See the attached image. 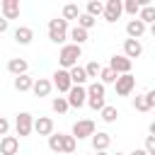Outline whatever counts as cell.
<instances>
[{"label":"cell","instance_id":"cell-41","mask_svg":"<svg viewBox=\"0 0 155 155\" xmlns=\"http://www.w3.org/2000/svg\"><path fill=\"white\" fill-rule=\"evenodd\" d=\"M116 155H126V153H116Z\"/></svg>","mask_w":155,"mask_h":155},{"label":"cell","instance_id":"cell-40","mask_svg":"<svg viewBox=\"0 0 155 155\" xmlns=\"http://www.w3.org/2000/svg\"><path fill=\"white\" fill-rule=\"evenodd\" d=\"M97 155H109V153H107V150H102V153H97Z\"/></svg>","mask_w":155,"mask_h":155},{"label":"cell","instance_id":"cell-2","mask_svg":"<svg viewBox=\"0 0 155 155\" xmlns=\"http://www.w3.org/2000/svg\"><path fill=\"white\" fill-rule=\"evenodd\" d=\"M48 39L53 44H63L68 39V22L56 17V19H48Z\"/></svg>","mask_w":155,"mask_h":155},{"label":"cell","instance_id":"cell-20","mask_svg":"<svg viewBox=\"0 0 155 155\" xmlns=\"http://www.w3.org/2000/svg\"><path fill=\"white\" fill-rule=\"evenodd\" d=\"M68 78H70L73 85H80V87H85V82H87V75H85V68L82 65H73L68 70Z\"/></svg>","mask_w":155,"mask_h":155},{"label":"cell","instance_id":"cell-18","mask_svg":"<svg viewBox=\"0 0 155 155\" xmlns=\"http://www.w3.org/2000/svg\"><path fill=\"white\" fill-rule=\"evenodd\" d=\"M31 39H34L31 27H17V29H15V41H17L19 46H29Z\"/></svg>","mask_w":155,"mask_h":155},{"label":"cell","instance_id":"cell-16","mask_svg":"<svg viewBox=\"0 0 155 155\" xmlns=\"http://www.w3.org/2000/svg\"><path fill=\"white\" fill-rule=\"evenodd\" d=\"M126 34H128V39H136V41H138V39L145 34V24H143L138 17H133V19L126 24Z\"/></svg>","mask_w":155,"mask_h":155},{"label":"cell","instance_id":"cell-28","mask_svg":"<svg viewBox=\"0 0 155 155\" xmlns=\"http://www.w3.org/2000/svg\"><path fill=\"white\" fill-rule=\"evenodd\" d=\"M85 92H87V97H104V85L94 80V82H90L85 87Z\"/></svg>","mask_w":155,"mask_h":155},{"label":"cell","instance_id":"cell-34","mask_svg":"<svg viewBox=\"0 0 155 155\" xmlns=\"http://www.w3.org/2000/svg\"><path fill=\"white\" fill-rule=\"evenodd\" d=\"M87 104H90V109H94V111H102L107 104H104V97H87Z\"/></svg>","mask_w":155,"mask_h":155},{"label":"cell","instance_id":"cell-42","mask_svg":"<svg viewBox=\"0 0 155 155\" xmlns=\"http://www.w3.org/2000/svg\"><path fill=\"white\" fill-rule=\"evenodd\" d=\"M17 155H19V153H17Z\"/></svg>","mask_w":155,"mask_h":155},{"label":"cell","instance_id":"cell-22","mask_svg":"<svg viewBox=\"0 0 155 155\" xmlns=\"http://www.w3.org/2000/svg\"><path fill=\"white\" fill-rule=\"evenodd\" d=\"M75 148H78V140H75L73 136H63V133H61V153L73 155V153H75Z\"/></svg>","mask_w":155,"mask_h":155},{"label":"cell","instance_id":"cell-29","mask_svg":"<svg viewBox=\"0 0 155 155\" xmlns=\"http://www.w3.org/2000/svg\"><path fill=\"white\" fill-rule=\"evenodd\" d=\"M51 109L56 111V114H65L70 107H68V102H65V97H53L51 99Z\"/></svg>","mask_w":155,"mask_h":155},{"label":"cell","instance_id":"cell-33","mask_svg":"<svg viewBox=\"0 0 155 155\" xmlns=\"http://www.w3.org/2000/svg\"><path fill=\"white\" fill-rule=\"evenodd\" d=\"M99 70H102V65H99L97 61H90V63L85 65V75H87V80H90V78H94V80H97Z\"/></svg>","mask_w":155,"mask_h":155},{"label":"cell","instance_id":"cell-39","mask_svg":"<svg viewBox=\"0 0 155 155\" xmlns=\"http://www.w3.org/2000/svg\"><path fill=\"white\" fill-rule=\"evenodd\" d=\"M128 155H145V150H143V148H136V150H133V153H128Z\"/></svg>","mask_w":155,"mask_h":155},{"label":"cell","instance_id":"cell-13","mask_svg":"<svg viewBox=\"0 0 155 155\" xmlns=\"http://www.w3.org/2000/svg\"><path fill=\"white\" fill-rule=\"evenodd\" d=\"M140 53H143V44H140V41H136V39H126V41H124V56H126L128 61L140 58Z\"/></svg>","mask_w":155,"mask_h":155},{"label":"cell","instance_id":"cell-9","mask_svg":"<svg viewBox=\"0 0 155 155\" xmlns=\"http://www.w3.org/2000/svg\"><path fill=\"white\" fill-rule=\"evenodd\" d=\"M58 92H65L68 94V90L73 87V82H70V78H68V70H63V68H58L56 73H53V82H51Z\"/></svg>","mask_w":155,"mask_h":155},{"label":"cell","instance_id":"cell-25","mask_svg":"<svg viewBox=\"0 0 155 155\" xmlns=\"http://www.w3.org/2000/svg\"><path fill=\"white\" fill-rule=\"evenodd\" d=\"M102 12H104V2H99V0H90V2H87V12H85V15H90V17L97 19Z\"/></svg>","mask_w":155,"mask_h":155},{"label":"cell","instance_id":"cell-7","mask_svg":"<svg viewBox=\"0 0 155 155\" xmlns=\"http://www.w3.org/2000/svg\"><path fill=\"white\" fill-rule=\"evenodd\" d=\"M114 85H116V94L119 97H128L133 92V87H136V78L131 73H126V75H119Z\"/></svg>","mask_w":155,"mask_h":155},{"label":"cell","instance_id":"cell-4","mask_svg":"<svg viewBox=\"0 0 155 155\" xmlns=\"http://www.w3.org/2000/svg\"><path fill=\"white\" fill-rule=\"evenodd\" d=\"M94 133V121L92 119H80L73 124V138L75 140H82V138H90Z\"/></svg>","mask_w":155,"mask_h":155},{"label":"cell","instance_id":"cell-30","mask_svg":"<svg viewBox=\"0 0 155 155\" xmlns=\"http://www.w3.org/2000/svg\"><path fill=\"white\" fill-rule=\"evenodd\" d=\"M99 114H102V121H107V124H114L119 119V109L116 107H104Z\"/></svg>","mask_w":155,"mask_h":155},{"label":"cell","instance_id":"cell-5","mask_svg":"<svg viewBox=\"0 0 155 155\" xmlns=\"http://www.w3.org/2000/svg\"><path fill=\"white\" fill-rule=\"evenodd\" d=\"M65 102H68V107H73V109H80V107L87 102V92H85V87H80V85H73V87L68 90V97H65Z\"/></svg>","mask_w":155,"mask_h":155},{"label":"cell","instance_id":"cell-3","mask_svg":"<svg viewBox=\"0 0 155 155\" xmlns=\"http://www.w3.org/2000/svg\"><path fill=\"white\" fill-rule=\"evenodd\" d=\"M155 107V90H145L143 94H136V99H133V109L136 111H150Z\"/></svg>","mask_w":155,"mask_h":155},{"label":"cell","instance_id":"cell-17","mask_svg":"<svg viewBox=\"0 0 155 155\" xmlns=\"http://www.w3.org/2000/svg\"><path fill=\"white\" fill-rule=\"evenodd\" d=\"M51 90H53V85H51V80H46V78H39V80H34V85H31V92H34L36 97H48Z\"/></svg>","mask_w":155,"mask_h":155},{"label":"cell","instance_id":"cell-32","mask_svg":"<svg viewBox=\"0 0 155 155\" xmlns=\"http://www.w3.org/2000/svg\"><path fill=\"white\" fill-rule=\"evenodd\" d=\"M121 7H124V12H128L131 17H138V12H140L138 0H126V2H121Z\"/></svg>","mask_w":155,"mask_h":155},{"label":"cell","instance_id":"cell-19","mask_svg":"<svg viewBox=\"0 0 155 155\" xmlns=\"http://www.w3.org/2000/svg\"><path fill=\"white\" fill-rule=\"evenodd\" d=\"M27 68H29V63L24 61V58H10L7 61V70L17 78V75H27Z\"/></svg>","mask_w":155,"mask_h":155},{"label":"cell","instance_id":"cell-23","mask_svg":"<svg viewBox=\"0 0 155 155\" xmlns=\"http://www.w3.org/2000/svg\"><path fill=\"white\" fill-rule=\"evenodd\" d=\"M138 19L148 27V24H153L155 22V7L153 5H145V7H140V12H138Z\"/></svg>","mask_w":155,"mask_h":155},{"label":"cell","instance_id":"cell-21","mask_svg":"<svg viewBox=\"0 0 155 155\" xmlns=\"http://www.w3.org/2000/svg\"><path fill=\"white\" fill-rule=\"evenodd\" d=\"M31 85H34V78L31 75H17L15 78V90L17 92H29Z\"/></svg>","mask_w":155,"mask_h":155},{"label":"cell","instance_id":"cell-8","mask_svg":"<svg viewBox=\"0 0 155 155\" xmlns=\"http://www.w3.org/2000/svg\"><path fill=\"white\" fill-rule=\"evenodd\" d=\"M31 124H34V116L29 111H19L17 119H15V128H17V136H29L31 133Z\"/></svg>","mask_w":155,"mask_h":155},{"label":"cell","instance_id":"cell-31","mask_svg":"<svg viewBox=\"0 0 155 155\" xmlns=\"http://www.w3.org/2000/svg\"><path fill=\"white\" fill-rule=\"evenodd\" d=\"M94 22H97L94 17H90V15L80 12V17H78V24H75V27H80V29H85V31H87V29H92V27H94Z\"/></svg>","mask_w":155,"mask_h":155},{"label":"cell","instance_id":"cell-37","mask_svg":"<svg viewBox=\"0 0 155 155\" xmlns=\"http://www.w3.org/2000/svg\"><path fill=\"white\" fill-rule=\"evenodd\" d=\"M7 131H10V121L0 116V136H7Z\"/></svg>","mask_w":155,"mask_h":155},{"label":"cell","instance_id":"cell-35","mask_svg":"<svg viewBox=\"0 0 155 155\" xmlns=\"http://www.w3.org/2000/svg\"><path fill=\"white\" fill-rule=\"evenodd\" d=\"M48 148H51V153H61V133L48 136Z\"/></svg>","mask_w":155,"mask_h":155},{"label":"cell","instance_id":"cell-6","mask_svg":"<svg viewBox=\"0 0 155 155\" xmlns=\"http://www.w3.org/2000/svg\"><path fill=\"white\" fill-rule=\"evenodd\" d=\"M109 68L116 73V75H126V73H131V68H133V61H128L124 53H114L111 56V61H109Z\"/></svg>","mask_w":155,"mask_h":155},{"label":"cell","instance_id":"cell-11","mask_svg":"<svg viewBox=\"0 0 155 155\" xmlns=\"http://www.w3.org/2000/svg\"><path fill=\"white\" fill-rule=\"evenodd\" d=\"M17 153H19L17 136H2L0 138V155H17Z\"/></svg>","mask_w":155,"mask_h":155},{"label":"cell","instance_id":"cell-38","mask_svg":"<svg viewBox=\"0 0 155 155\" xmlns=\"http://www.w3.org/2000/svg\"><path fill=\"white\" fill-rule=\"evenodd\" d=\"M7 27H10V22H7V19H2V17H0V34H2V31H7Z\"/></svg>","mask_w":155,"mask_h":155},{"label":"cell","instance_id":"cell-26","mask_svg":"<svg viewBox=\"0 0 155 155\" xmlns=\"http://www.w3.org/2000/svg\"><path fill=\"white\" fill-rule=\"evenodd\" d=\"M78 17H80V7H78L75 2H68V5L63 7V17H61V19L68 22V19H78Z\"/></svg>","mask_w":155,"mask_h":155},{"label":"cell","instance_id":"cell-14","mask_svg":"<svg viewBox=\"0 0 155 155\" xmlns=\"http://www.w3.org/2000/svg\"><path fill=\"white\" fill-rule=\"evenodd\" d=\"M90 138H92V148H94V153L107 150V148H109V143H111V136H109V133H104V131H94Z\"/></svg>","mask_w":155,"mask_h":155},{"label":"cell","instance_id":"cell-12","mask_svg":"<svg viewBox=\"0 0 155 155\" xmlns=\"http://www.w3.org/2000/svg\"><path fill=\"white\" fill-rule=\"evenodd\" d=\"M31 131H36L39 136H51V133H53V119H48V116H39V119H34Z\"/></svg>","mask_w":155,"mask_h":155},{"label":"cell","instance_id":"cell-15","mask_svg":"<svg viewBox=\"0 0 155 155\" xmlns=\"http://www.w3.org/2000/svg\"><path fill=\"white\" fill-rule=\"evenodd\" d=\"M2 19H17L19 17V0H2Z\"/></svg>","mask_w":155,"mask_h":155},{"label":"cell","instance_id":"cell-10","mask_svg":"<svg viewBox=\"0 0 155 155\" xmlns=\"http://www.w3.org/2000/svg\"><path fill=\"white\" fill-rule=\"evenodd\" d=\"M121 12H124V7H121V0H107V5H104V19L107 22H116L119 17H121Z\"/></svg>","mask_w":155,"mask_h":155},{"label":"cell","instance_id":"cell-36","mask_svg":"<svg viewBox=\"0 0 155 155\" xmlns=\"http://www.w3.org/2000/svg\"><path fill=\"white\" fill-rule=\"evenodd\" d=\"M145 155H155V136H148L145 138Z\"/></svg>","mask_w":155,"mask_h":155},{"label":"cell","instance_id":"cell-24","mask_svg":"<svg viewBox=\"0 0 155 155\" xmlns=\"http://www.w3.org/2000/svg\"><path fill=\"white\" fill-rule=\"evenodd\" d=\"M68 36L73 39V44H75V46H82V44L87 41V31H85V29H80V27H73V29L68 31Z\"/></svg>","mask_w":155,"mask_h":155},{"label":"cell","instance_id":"cell-27","mask_svg":"<svg viewBox=\"0 0 155 155\" xmlns=\"http://www.w3.org/2000/svg\"><path fill=\"white\" fill-rule=\"evenodd\" d=\"M116 78H119V75H116L111 68H102V70H99V82H102V85H111V82H116Z\"/></svg>","mask_w":155,"mask_h":155},{"label":"cell","instance_id":"cell-1","mask_svg":"<svg viewBox=\"0 0 155 155\" xmlns=\"http://www.w3.org/2000/svg\"><path fill=\"white\" fill-rule=\"evenodd\" d=\"M82 56V46H75V44H65L58 53V63L63 65V70H70L73 65H78V58Z\"/></svg>","mask_w":155,"mask_h":155}]
</instances>
